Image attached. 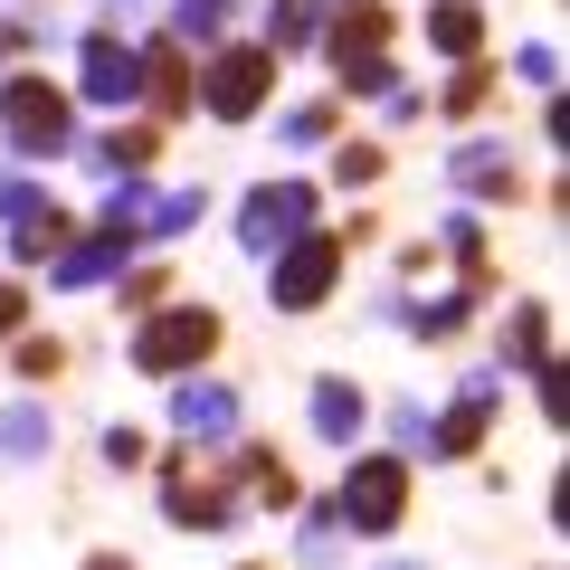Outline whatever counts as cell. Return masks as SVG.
<instances>
[{
	"instance_id": "9a60e30c",
	"label": "cell",
	"mask_w": 570,
	"mask_h": 570,
	"mask_svg": "<svg viewBox=\"0 0 570 570\" xmlns=\"http://www.w3.org/2000/svg\"><path fill=\"white\" fill-rule=\"evenodd\" d=\"M228 485H247L266 513H295V504H305V475L285 466L276 448H257V438H228Z\"/></svg>"
},
{
	"instance_id": "ffe728a7",
	"label": "cell",
	"mask_w": 570,
	"mask_h": 570,
	"mask_svg": "<svg viewBox=\"0 0 570 570\" xmlns=\"http://www.w3.org/2000/svg\"><path fill=\"white\" fill-rule=\"evenodd\" d=\"M324 10H333V0H266L257 39L276 48V58H305V48H324Z\"/></svg>"
},
{
	"instance_id": "f6af8a7d",
	"label": "cell",
	"mask_w": 570,
	"mask_h": 570,
	"mask_svg": "<svg viewBox=\"0 0 570 570\" xmlns=\"http://www.w3.org/2000/svg\"><path fill=\"white\" fill-rule=\"evenodd\" d=\"M124 10H134V0H115V10H105V20H124Z\"/></svg>"
},
{
	"instance_id": "1f68e13d",
	"label": "cell",
	"mask_w": 570,
	"mask_h": 570,
	"mask_svg": "<svg viewBox=\"0 0 570 570\" xmlns=\"http://www.w3.org/2000/svg\"><path fill=\"white\" fill-rule=\"evenodd\" d=\"M96 456H105V466H115V475H153V456H163V448H153V438H142L134 419H115V428H105V438H96Z\"/></svg>"
},
{
	"instance_id": "f546056e",
	"label": "cell",
	"mask_w": 570,
	"mask_h": 570,
	"mask_svg": "<svg viewBox=\"0 0 570 570\" xmlns=\"http://www.w3.org/2000/svg\"><path fill=\"white\" fill-rule=\"evenodd\" d=\"M142 209H153V181H142V171H124V181H105V209H96V228H124V238L142 247Z\"/></svg>"
},
{
	"instance_id": "ee69618b",
	"label": "cell",
	"mask_w": 570,
	"mask_h": 570,
	"mask_svg": "<svg viewBox=\"0 0 570 570\" xmlns=\"http://www.w3.org/2000/svg\"><path fill=\"white\" fill-rule=\"evenodd\" d=\"M381 570H428V561H381Z\"/></svg>"
},
{
	"instance_id": "277c9868",
	"label": "cell",
	"mask_w": 570,
	"mask_h": 570,
	"mask_svg": "<svg viewBox=\"0 0 570 570\" xmlns=\"http://www.w3.org/2000/svg\"><path fill=\"white\" fill-rule=\"evenodd\" d=\"M276 48L266 39H219L209 48V67L190 77V105H209V124H257L266 96H276Z\"/></svg>"
},
{
	"instance_id": "8992f818",
	"label": "cell",
	"mask_w": 570,
	"mask_h": 570,
	"mask_svg": "<svg viewBox=\"0 0 570 570\" xmlns=\"http://www.w3.org/2000/svg\"><path fill=\"white\" fill-rule=\"evenodd\" d=\"M153 494H163V513L181 532H228L238 523V485H228V466H200V448L153 456Z\"/></svg>"
},
{
	"instance_id": "d590c367",
	"label": "cell",
	"mask_w": 570,
	"mask_h": 570,
	"mask_svg": "<svg viewBox=\"0 0 570 570\" xmlns=\"http://www.w3.org/2000/svg\"><path fill=\"white\" fill-rule=\"evenodd\" d=\"M381 419H390V448H400V456H428V409L419 400H390Z\"/></svg>"
},
{
	"instance_id": "7bdbcfd3",
	"label": "cell",
	"mask_w": 570,
	"mask_h": 570,
	"mask_svg": "<svg viewBox=\"0 0 570 570\" xmlns=\"http://www.w3.org/2000/svg\"><path fill=\"white\" fill-rule=\"evenodd\" d=\"M77 570H134V561H124V551H86Z\"/></svg>"
},
{
	"instance_id": "ac0fdd59",
	"label": "cell",
	"mask_w": 570,
	"mask_h": 570,
	"mask_svg": "<svg viewBox=\"0 0 570 570\" xmlns=\"http://www.w3.org/2000/svg\"><path fill=\"white\" fill-rule=\"evenodd\" d=\"M39 456H58V409L48 400H10L0 409V466L20 475V466H39Z\"/></svg>"
},
{
	"instance_id": "7dc6e473",
	"label": "cell",
	"mask_w": 570,
	"mask_h": 570,
	"mask_svg": "<svg viewBox=\"0 0 570 570\" xmlns=\"http://www.w3.org/2000/svg\"><path fill=\"white\" fill-rule=\"evenodd\" d=\"M39 10H48V0H39Z\"/></svg>"
},
{
	"instance_id": "836d02e7",
	"label": "cell",
	"mask_w": 570,
	"mask_h": 570,
	"mask_svg": "<svg viewBox=\"0 0 570 570\" xmlns=\"http://www.w3.org/2000/svg\"><path fill=\"white\" fill-rule=\"evenodd\" d=\"M48 200H58V190H48L39 171H0V228H20V219H39Z\"/></svg>"
},
{
	"instance_id": "6da1fadb",
	"label": "cell",
	"mask_w": 570,
	"mask_h": 570,
	"mask_svg": "<svg viewBox=\"0 0 570 570\" xmlns=\"http://www.w3.org/2000/svg\"><path fill=\"white\" fill-rule=\"evenodd\" d=\"M228 343V314L219 305H190V295H163L153 314H134V333H124V362L142 371V381H181V371H209Z\"/></svg>"
},
{
	"instance_id": "b9f144b4",
	"label": "cell",
	"mask_w": 570,
	"mask_h": 570,
	"mask_svg": "<svg viewBox=\"0 0 570 570\" xmlns=\"http://www.w3.org/2000/svg\"><path fill=\"white\" fill-rule=\"evenodd\" d=\"M542 142H551V153H570V105H561V96L542 105Z\"/></svg>"
},
{
	"instance_id": "4316f807",
	"label": "cell",
	"mask_w": 570,
	"mask_h": 570,
	"mask_svg": "<svg viewBox=\"0 0 570 570\" xmlns=\"http://www.w3.org/2000/svg\"><path fill=\"white\" fill-rule=\"evenodd\" d=\"M228 10H238V0H171V39L200 58V48H219V39H228Z\"/></svg>"
},
{
	"instance_id": "44dd1931",
	"label": "cell",
	"mask_w": 570,
	"mask_h": 570,
	"mask_svg": "<svg viewBox=\"0 0 570 570\" xmlns=\"http://www.w3.org/2000/svg\"><path fill=\"white\" fill-rule=\"evenodd\" d=\"M494 362H504V371H542V362H551V305H513Z\"/></svg>"
},
{
	"instance_id": "30bf717a",
	"label": "cell",
	"mask_w": 570,
	"mask_h": 570,
	"mask_svg": "<svg viewBox=\"0 0 570 570\" xmlns=\"http://www.w3.org/2000/svg\"><path fill=\"white\" fill-rule=\"evenodd\" d=\"M190 77H200V58H190L171 29L134 39V105H142L153 124H181V115H190Z\"/></svg>"
},
{
	"instance_id": "5b68a950",
	"label": "cell",
	"mask_w": 570,
	"mask_h": 570,
	"mask_svg": "<svg viewBox=\"0 0 570 570\" xmlns=\"http://www.w3.org/2000/svg\"><path fill=\"white\" fill-rule=\"evenodd\" d=\"M333 285H343V238H333L324 219L295 228V238L266 257V305H276V314H314V305H333Z\"/></svg>"
},
{
	"instance_id": "bcb514c9",
	"label": "cell",
	"mask_w": 570,
	"mask_h": 570,
	"mask_svg": "<svg viewBox=\"0 0 570 570\" xmlns=\"http://www.w3.org/2000/svg\"><path fill=\"white\" fill-rule=\"evenodd\" d=\"M238 570H266V561H238Z\"/></svg>"
},
{
	"instance_id": "7c38bea8",
	"label": "cell",
	"mask_w": 570,
	"mask_h": 570,
	"mask_svg": "<svg viewBox=\"0 0 570 570\" xmlns=\"http://www.w3.org/2000/svg\"><path fill=\"white\" fill-rule=\"evenodd\" d=\"M77 96L105 105V115H134V39H124L115 20H96L77 39Z\"/></svg>"
},
{
	"instance_id": "74e56055",
	"label": "cell",
	"mask_w": 570,
	"mask_h": 570,
	"mask_svg": "<svg viewBox=\"0 0 570 570\" xmlns=\"http://www.w3.org/2000/svg\"><path fill=\"white\" fill-rule=\"evenodd\" d=\"M532 381H542V419L561 428V419H570V381H561V362H542V371H532Z\"/></svg>"
},
{
	"instance_id": "8d00e7d4",
	"label": "cell",
	"mask_w": 570,
	"mask_h": 570,
	"mask_svg": "<svg viewBox=\"0 0 570 570\" xmlns=\"http://www.w3.org/2000/svg\"><path fill=\"white\" fill-rule=\"evenodd\" d=\"M333 77H343V96H390L400 67H390V58H352V67H333Z\"/></svg>"
},
{
	"instance_id": "4fadbf2b",
	"label": "cell",
	"mask_w": 570,
	"mask_h": 570,
	"mask_svg": "<svg viewBox=\"0 0 570 570\" xmlns=\"http://www.w3.org/2000/svg\"><path fill=\"white\" fill-rule=\"evenodd\" d=\"M48 266H58V295H86V285H115L124 266H134V238H124V228H77Z\"/></svg>"
},
{
	"instance_id": "603a6c76",
	"label": "cell",
	"mask_w": 570,
	"mask_h": 570,
	"mask_svg": "<svg viewBox=\"0 0 570 570\" xmlns=\"http://www.w3.org/2000/svg\"><path fill=\"white\" fill-rule=\"evenodd\" d=\"M494 86H504V77H494L485 58H456V67H448V86H438V115H448V124H475V115L494 105Z\"/></svg>"
},
{
	"instance_id": "9c48e42d",
	"label": "cell",
	"mask_w": 570,
	"mask_h": 570,
	"mask_svg": "<svg viewBox=\"0 0 570 570\" xmlns=\"http://www.w3.org/2000/svg\"><path fill=\"white\" fill-rule=\"evenodd\" d=\"M448 190L456 200H485V209H504V200H523V153H513V134H466L448 153Z\"/></svg>"
},
{
	"instance_id": "3957f363",
	"label": "cell",
	"mask_w": 570,
	"mask_h": 570,
	"mask_svg": "<svg viewBox=\"0 0 570 570\" xmlns=\"http://www.w3.org/2000/svg\"><path fill=\"white\" fill-rule=\"evenodd\" d=\"M333 513L362 542H390L409 523V456L400 448H343V485H333Z\"/></svg>"
},
{
	"instance_id": "f1b7e54d",
	"label": "cell",
	"mask_w": 570,
	"mask_h": 570,
	"mask_svg": "<svg viewBox=\"0 0 570 570\" xmlns=\"http://www.w3.org/2000/svg\"><path fill=\"white\" fill-rule=\"evenodd\" d=\"M343 134V105L333 96H314V105H295V115H276V142L285 153H314V142H333Z\"/></svg>"
},
{
	"instance_id": "83f0119b",
	"label": "cell",
	"mask_w": 570,
	"mask_h": 570,
	"mask_svg": "<svg viewBox=\"0 0 570 570\" xmlns=\"http://www.w3.org/2000/svg\"><path fill=\"white\" fill-rule=\"evenodd\" d=\"M200 209H209V190H153V209H142V247H163V238H181V228H200Z\"/></svg>"
},
{
	"instance_id": "ba28073f",
	"label": "cell",
	"mask_w": 570,
	"mask_h": 570,
	"mask_svg": "<svg viewBox=\"0 0 570 570\" xmlns=\"http://www.w3.org/2000/svg\"><path fill=\"white\" fill-rule=\"evenodd\" d=\"M494 409H504V371H466V381H456V400L428 419V456H438V466H466V456L485 448Z\"/></svg>"
},
{
	"instance_id": "52a82bcc",
	"label": "cell",
	"mask_w": 570,
	"mask_h": 570,
	"mask_svg": "<svg viewBox=\"0 0 570 570\" xmlns=\"http://www.w3.org/2000/svg\"><path fill=\"white\" fill-rule=\"evenodd\" d=\"M314 219H324V190H314L305 171H276V181H257V190L238 200V247L266 266L295 228H314Z\"/></svg>"
},
{
	"instance_id": "ab89813d",
	"label": "cell",
	"mask_w": 570,
	"mask_h": 570,
	"mask_svg": "<svg viewBox=\"0 0 570 570\" xmlns=\"http://www.w3.org/2000/svg\"><path fill=\"white\" fill-rule=\"evenodd\" d=\"M29 48H39V29H29V20H0V67H29Z\"/></svg>"
},
{
	"instance_id": "4dcf8cb0",
	"label": "cell",
	"mask_w": 570,
	"mask_h": 570,
	"mask_svg": "<svg viewBox=\"0 0 570 570\" xmlns=\"http://www.w3.org/2000/svg\"><path fill=\"white\" fill-rule=\"evenodd\" d=\"M10 371H20L29 390H48L67 371V343H58V333H10Z\"/></svg>"
},
{
	"instance_id": "60d3db41",
	"label": "cell",
	"mask_w": 570,
	"mask_h": 570,
	"mask_svg": "<svg viewBox=\"0 0 570 570\" xmlns=\"http://www.w3.org/2000/svg\"><path fill=\"white\" fill-rule=\"evenodd\" d=\"M381 115H390V124H419V115H428V96H419V86H390Z\"/></svg>"
},
{
	"instance_id": "e0dca14e",
	"label": "cell",
	"mask_w": 570,
	"mask_h": 570,
	"mask_svg": "<svg viewBox=\"0 0 570 570\" xmlns=\"http://www.w3.org/2000/svg\"><path fill=\"white\" fill-rule=\"evenodd\" d=\"M77 153H86L96 181H124V171H153V163H163V124H153V115H142V124H115V134L77 142Z\"/></svg>"
},
{
	"instance_id": "2e32d148",
	"label": "cell",
	"mask_w": 570,
	"mask_h": 570,
	"mask_svg": "<svg viewBox=\"0 0 570 570\" xmlns=\"http://www.w3.org/2000/svg\"><path fill=\"white\" fill-rule=\"evenodd\" d=\"M305 419H314V438H324V448H362V428H371V390H362V381H343V371H324V381L305 390Z\"/></svg>"
},
{
	"instance_id": "e575fe53",
	"label": "cell",
	"mask_w": 570,
	"mask_h": 570,
	"mask_svg": "<svg viewBox=\"0 0 570 570\" xmlns=\"http://www.w3.org/2000/svg\"><path fill=\"white\" fill-rule=\"evenodd\" d=\"M513 77H523L532 96H561V48H551V39H523V48H513Z\"/></svg>"
},
{
	"instance_id": "7a4b0ae2",
	"label": "cell",
	"mask_w": 570,
	"mask_h": 570,
	"mask_svg": "<svg viewBox=\"0 0 570 570\" xmlns=\"http://www.w3.org/2000/svg\"><path fill=\"white\" fill-rule=\"evenodd\" d=\"M0 142L20 163L77 153V86H58L48 67H0Z\"/></svg>"
},
{
	"instance_id": "f35d334b",
	"label": "cell",
	"mask_w": 570,
	"mask_h": 570,
	"mask_svg": "<svg viewBox=\"0 0 570 570\" xmlns=\"http://www.w3.org/2000/svg\"><path fill=\"white\" fill-rule=\"evenodd\" d=\"M20 324H29V285H20V276H0V343H10Z\"/></svg>"
},
{
	"instance_id": "d6986e66",
	"label": "cell",
	"mask_w": 570,
	"mask_h": 570,
	"mask_svg": "<svg viewBox=\"0 0 570 570\" xmlns=\"http://www.w3.org/2000/svg\"><path fill=\"white\" fill-rule=\"evenodd\" d=\"M428 48H438V58H485V0H428Z\"/></svg>"
},
{
	"instance_id": "d6a6232c",
	"label": "cell",
	"mask_w": 570,
	"mask_h": 570,
	"mask_svg": "<svg viewBox=\"0 0 570 570\" xmlns=\"http://www.w3.org/2000/svg\"><path fill=\"white\" fill-rule=\"evenodd\" d=\"M171 295V266H124L115 276V305H124V324H134V314H153Z\"/></svg>"
},
{
	"instance_id": "5bb4252c",
	"label": "cell",
	"mask_w": 570,
	"mask_h": 570,
	"mask_svg": "<svg viewBox=\"0 0 570 570\" xmlns=\"http://www.w3.org/2000/svg\"><path fill=\"white\" fill-rule=\"evenodd\" d=\"M390 29H400V10H390V0H333V10H324V48H333V67H352V58H390Z\"/></svg>"
},
{
	"instance_id": "d4e9b609",
	"label": "cell",
	"mask_w": 570,
	"mask_h": 570,
	"mask_svg": "<svg viewBox=\"0 0 570 570\" xmlns=\"http://www.w3.org/2000/svg\"><path fill=\"white\" fill-rule=\"evenodd\" d=\"M67 238H77V219H67V209L48 200L39 219H20V228H10V266H48V257L67 247Z\"/></svg>"
},
{
	"instance_id": "484cf974",
	"label": "cell",
	"mask_w": 570,
	"mask_h": 570,
	"mask_svg": "<svg viewBox=\"0 0 570 570\" xmlns=\"http://www.w3.org/2000/svg\"><path fill=\"white\" fill-rule=\"evenodd\" d=\"M305 523H295V561L305 570H343V513L333 504H295Z\"/></svg>"
},
{
	"instance_id": "8fae6325",
	"label": "cell",
	"mask_w": 570,
	"mask_h": 570,
	"mask_svg": "<svg viewBox=\"0 0 570 570\" xmlns=\"http://www.w3.org/2000/svg\"><path fill=\"white\" fill-rule=\"evenodd\" d=\"M171 428H181V448H228V438L247 428V409H238V390H228V381L181 371V381H171Z\"/></svg>"
},
{
	"instance_id": "cb8c5ba5",
	"label": "cell",
	"mask_w": 570,
	"mask_h": 570,
	"mask_svg": "<svg viewBox=\"0 0 570 570\" xmlns=\"http://www.w3.org/2000/svg\"><path fill=\"white\" fill-rule=\"evenodd\" d=\"M400 324L419 333V343H456V333L475 324V295L456 285V295H428V305H400Z\"/></svg>"
},
{
	"instance_id": "7402d4cb",
	"label": "cell",
	"mask_w": 570,
	"mask_h": 570,
	"mask_svg": "<svg viewBox=\"0 0 570 570\" xmlns=\"http://www.w3.org/2000/svg\"><path fill=\"white\" fill-rule=\"evenodd\" d=\"M390 181V142H371V134H333V190H381Z\"/></svg>"
}]
</instances>
